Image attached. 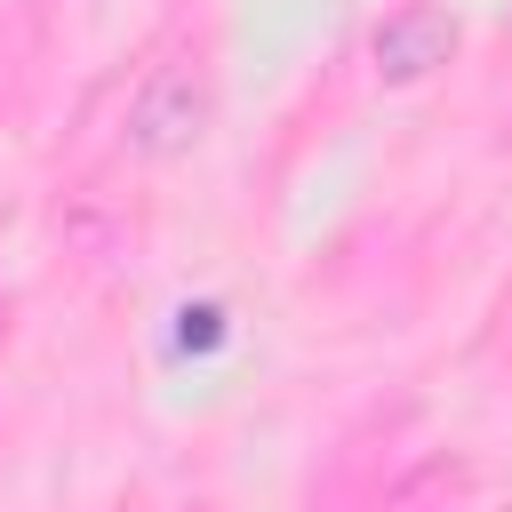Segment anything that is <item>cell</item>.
Instances as JSON below:
<instances>
[{
  "mask_svg": "<svg viewBox=\"0 0 512 512\" xmlns=\"http://www.w3.org/2000/svg\"><path fill=\"white\" fill-rule=\"evenodd\" d=\"M200 128H208V80L192 64H152L144 88L128 96V144L144 160H168V152L200 144Z\"/></svg>",
  "mask_w": 512,
  "mask_h": 512,
  "instance_id": "6da1fadb",
  "label": "cell"
},
{
  "mask_svg": "<svg viewBox=\"0 0 512 512\" xmlns=\"http://www.w3.org/2000/svg\"><path fill=\"white\" fill-rule=\"evenodd\" d=\"M448 48H456V24L440 8H400L376 24V72L384 80H416V72L448 64Z\"/></svg>",
  "mask_w": 512,
  "mask_h": 512,
  "instance_id": "7a4b0ae2",
  "label": "cell"
}]
</instances>
